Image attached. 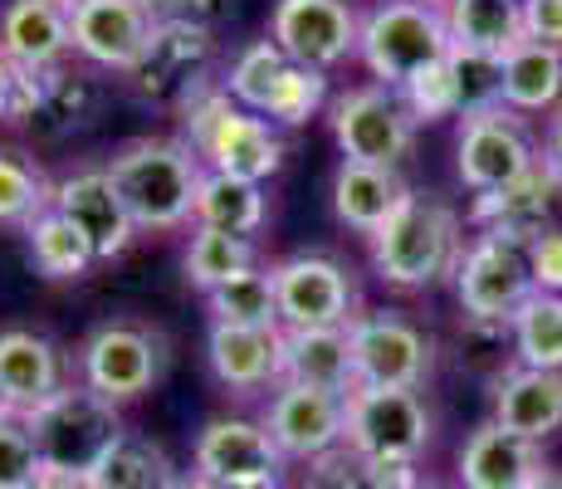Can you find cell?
<instances>
[{
    "label": "cell",
    "instance_id": "obj_21",
    "mask_svg": "<svg viewBox=\"0 0 562 489\" xmlns=\"http://www.w3.org/2000/svg\"><path fill=\"white\" fill-rule=\"evenodd\" d=\"M553 196H558V181L548 177L543 167H533L528 177L509 181V187L474 196L470 221L480 225V235H504V241L533 245L538 235L548 231V211H553Z\"/></svg>",
    "mask_w": 562,
    "mask_h": 489
},
{
    "label": "cell",
    "instance_id": "obj_54",
    "mask_svg": "<svg viewBox=\"0 0 562 489\" xmlns=\"http://www.w3.org/2000/svg\"><path fill=\"white\" fill-rule=\"evenodd\" d=\"M518 5H524V0H518Z\"/></svg>",
    "mask_w": 562,
    "mask_h": 489
},
{
    "label": "cell",
    "instance_id": "obj_17",
    "mask_svg": "<svg viewBox=\"0 0 562 489\" xmlns=\"http://www.w3.org/2000/svg\"><path fill=\"white\" fill-rule=\"evenodd\" d=\"M69 387V363L59 343L35 329H5L0 333V407L5 416H35Z\"/></svg>",
    "mask_w": 562,
    "mask_h": 489
},
{
    "label": "cell",
    "instance_id": "obj_7",
    "mask_svg": "<svg viewBox=\"0 0 562 489\" xmlns=\"http://www.w3.org/2000/svg\"><path fill=\"white\" fill-rule=\"evenodd\" d=\"M333 143L342 147V162H372V167H402L416 147V118H411L402 89L386 84H358L338 93L328 108Z\"/></svg>",
    "mask_w": 562,
    "mask_h": 489
},
{
    "label": "cell",
    "instance_id": "obj_39",
    "mask_svg": "<svg viewBox=\"0 0 562 489\" xmlns=\"http://www.w3.org/2000/svg\"><path fill=\"white\" fill-rule=\"evenodd\" d=\"M402 98H406V108H411V118H416V123L460 118V89H456V74H450V59L430 64V69L416 74V79H406Z\"/></svg>",
    "mask_w": 562,
    "mask_h": 489
},
{
    "label": "cell",
    "instance_id": "obj_12",
    "mask_svg": "<svg viewBox=\"0 0 562 489\" xmlns=\"http://www.w3.org/2000/svg\"><path fill=\"white\" fill-rule=\"evenodd\" d=\"M269 40L294 64L328 74L358 54L362 15L352 10V0H274Z\"/></svg>",
    "mask_w": 562,
    "mask_h": 489
},
{
    "label": "cell",
    "instance_id": "obj_16",
    "mask_svg": "<svg viewBox=\"0 0 562 489\" xmlns=\"http://www.w3.org/2000/svg\"><path fill=\"white\" fill-rule=\"evenodd\" d=\"M54 205L89 235L99 259H117L137 241V221H133V211H127L108 162H83L69 177L54 181Z\"/></svg>",
    "mask_w": 562,
    "mask_h": 489
},
{
    "label": "cell",
    "instance_id": "obj_52",
    "mask_svg": "<svg viewBox=\"0 0 562 489\" xmlns=\"http://www.w3.org/2000/svg\"><path fill=\"white\" fill-rule=\"evenodd\" d=\"M416 5H436V0H416Z\"/></svg>",
    "mask_w": 562,
    "mask_h": 489
},
{
    "label": "cell",
    "instance_id": "obj_40",
    "mask_svg": "<svg viewBox=\"0 0 562 489\" xmlns=\"http://www.w3.org/2000/svg\"><path fill=\"white\" fill-rule=\"evenodd\" d=\"M45 475V455L20 416H0V489H35Z\"/></svg>",
    "mask_w": 562,
    "mask_h": 489
},
{
    "label": "cell",
    "instance_id": "obj_5",
    "mask_svg": "<svg viewBox=\"0 0 562 489\" xmlns=\"http://www.w3.org/2000/svg\"><path fill=\"white\" fill-rule=\"evenodd\" d=\"M25 426L35 436L40 455H45V470H74V475H89L127 436L113 401L83 382H69L49 407L25 416Z\"/></svg>",
    "mask_w": 562,
    "mask_h": 489
},
{
    "label": "cell",
    "instance_id": "obj_26",
    "mask_svg": "<svg viewBox=\"0 0 562 489\" xmlns=\"http://www.w3.org/2000/svg\"><path fill=\"white\" fill-rule=\"evenodd\" d=\"M211 30L205 25H191V20H161L157 25V40H153V54L137 74H147V84H171L177 89V103L187 98L191 89H201L205 79V59H211Z\"/></svg>",
    "mask_w": 562,
    "mask_h": 489
},
{
    "label": "cell",
    "instance_id": "obj_33",
    "mask_svg": "<svg viewBox=\"0 0 562 489\" xmlns=\"http://www.w3.org/2000/svg\"><path fill=\"white\" fill-rule=\"evenodd\" d=\"M205 309H211V323H231V329H265L279 333V293H274V269H245L240 279L205 293Z\"/></svg>",
    "mask_w": 562,
    "mask_h": 489
},
{
    "label": "cell",
    "instance_id": "obj_27",
    "mask_svg": "<svg viewBox=\"0 0 562 489\" xmlns=\"http://www.w3.org/2000/svg\"><path fill=\"white\" fill-rule=\"evenodd\" d=\"M25 249H30V265H35L45 279H54V285L83 279L93 265H99V249H93V241L59 211V205L40 211L35 221L25 225Z\"/></svg>",
    "mask_w": 562,
    "mask_h": 489
},
{
    "label": "cell",
    "instance_id": "obj_25",
    "mask_svg": "<svg viewBox=\"0 0 562 489\" xmlns=\"http://www.w3.org/2000/svg\"><path fill=\"white\" fill-rule=\"evenodd\" d=\"M494 421L518 431L524 441L543 445L562 431V373H538V367H514L499 377L494 391Z\"/></svg>",
    "mask_w": 562,
    "mask_h": 489
},
{
    "label": "cell",
    "instance_id": "obj_30",
    "mask_svg": "<svg viewBox=\"0 0 562 489\" xmlns=\"http://www.w3.org/2000/svg\"><path fill=\"white\" fill-rule=\"evenodd\" d=\"M562 98V49L524 40L504 54V108L514 113H543Z\"/></svg>",
    "mask_w": 562,
    "mask_h": 489
},
{
    "label": "cell",
    "instance_id": "obj_18",
    "mask_svg": "<svg viewBox=\"0 0 562 489\" xmlns=\"http://www.w3.org/2000/svg\"><path fill=\"white\" fill-rule=\"evenodd\" d=\"M196 475L215 485H245V480H265V475H279L284 470V455L279 445L269 441V431L259 421H245V416H211L196 436Z\"/></svg>",
    "mask_w": 562,
    "mask_h": 489
},
{
    "label": "cell",
    "instance_id": "obj_22",
    "mask_svg": "<svg viewBox=\"0 0 562 489\" xmlns=\"http://www.w3.org/2000/svg\"><path fill=\"white\" fill-rule=\"evenodd\" d=\"M279 367H284V382L318 387L333 397H348L358 387L348 329H284L279 333Z\"/></svg>",
    "mask_w": 562,
    "mask_h": 489
},
{
    "label": "cell",
    "instance_id": "obj_8",
    "mask_svg": "<svg viewBox=\"0 0 562 489\" xmlns=\"http://www.w3.org/2000/svg\"><path fill=\"white\" fill-rule=\"evenodd\" d=\"M538 293L533 259L524 241L504 235H474V245L460 255L456 269V299L470 319L480 323H514L518 309Z\"/></svg>",
    "mask_w": 562,
    "mask_h": 489
},
{
    "label": "cell",
    "instance_id": "obj_31",
    "mask_svg": "<svg viewBox=\"0 0 562 489\" xmlns=\"http://www.w3.org/2000/svg\"><path fill=\"white\" fill-rule=\"evenodd\" d=\"M177 480L181 475L171 465V455L157 441L133 436V431L89 470L93 489H177Z\"/></svg>",
    "mask_w": 562,
    "mask_h": 489
},
{
    "label": "cell",
    "instance_id": "obj_45",
    "mask_svg": "<svg viewBox=\"0 0 562 489\" xmlns=\"http://www.w3.org/2000/svg\"><path fill=\"white\" fill-rule=\"evenodd\" d=\"M15 108H20V74L0 54V123H15Z\"/></svg>",
    "mask_w": 562,
    "mask_h": 489
},
{
    "label": "cell",
    "instance_id": "obj_11",
    "mask_svg": "<svg viewBox=\"0 0 562 489\" xmlns=\"http://www.w3.org/2000/svg\"><path fill=\"white\" fill-rule=\"evenodd\" d=\"M538 167V147L528 133L524 113L514 108H490V113H474L460 123V143H456V171L474 196L499 191L509 181L528 177Z\"/></svg>",
    "mask_w": 562,
    "mask_h": 489
},
{
    "label": "cell",
    "instance_id": "obj_3",
    "mask_svg": "<svg viewBox=\"0 0 562 489\" xmlns=\"http://www.w3.org/2000/svg\"><path fill=\"white\" fill-rule=\"evenodd\" d=\"M460 215L436 196L411 191L372 235V265L392 289H430L460 269Z\"/></svg>",
    "mask_w": 562,
    "mask_h": 489
},
{
    "label": "cell",
    "instance_id": "obj_14",
    "mask_svg": "<svg viewBox=\"0 0 562 489\" xmlns=\"http://www.w3.org/2000/svg\"><path fill=\"white\" fill-rule=\"evenodd\" d=\"M64 5L74 25V54L123 74H137L147 64L161 20L143 0H64Z\"/></svg>",
    "mask_w": 562,
    "mask_h": 489
},
{
    "label": "cell",
    "instance_id": "obj_43",
    "mask_svg": "<svg viewBox=\"0 0 562 489\" xmlns=\"http://www.w3.org/2000/svg\"><path fill=\"white\" fill-rule=\"evenodd\" d=\"M524 30L538 45L562 49V0H524Z\"/></svg>",
    "mask_w": 562,
    "mask_h": 489
},
{
    "label": "cell",
    "instance_id": "obj_2",
    "mask_svg": "<svg viewBox=\"0 0 562 489\" xmlns=\"http://www.w3.org/2000/svg\"><path fill=\"white\" fill-rule=\"evenodd\" d=\"M108 171H113L137 231H181V225H191L205 167L187 147V137H133L108 157Z\"/></svg>",
    "mask_w": 562,
    "mask_h": 489
},
{
    "label": "cell",
    "instance_id": "obj_23",
    "mask_svg": "<svg viewBox=\"0 0 562 489\" xmlns=\"http://www.w3.org/2000/svg\"><path fill=\"white\" fill-rule=\"evenodd\" d=\"M279 333L211 323V333H205V363H211L215 382L231 387V391L279 387L284 382V367H279Z\"/></svg>",
    "mask_w": 562,
    "mask_h": 489
},
{
    "label": "cell",
    "instance_id": "obj_29",
    "mask_svg": "<svg viewBox=\"0 0 562 489\" xmlns=\"http://www.w3.org/2000/svg\"><path fill=\"white\" fill-rule=\"evenodd\" d=\"M196 225L211 231H231V235H259V225L269 221V196L259 181L245 177H225V171H205L201 191H196Z\"/></svg>",
    "mask_w": 562,
    "mask_h": 489
},
{
    "label": "cell",
    "instance_id": "obj_9",
    "mask_svg": "<svg viewBox=\"0 0 562 489\" xmlns=\"http://www.w3.org/2000/svg\"><path fill=\"white\" fill-rule=\"evenodd\" d=\"M274 293L284 329H352L358 319V279L342 259L323 249H299L279 259Z\"/></svg>",
    "mask_w": 562,
    "mask_h": 489
},
{
    "label": "cell",
    "instance_id": "obj_38",
    "mask_svg": "<svg viewBox=\"0 0 562 489\" xmlns=\"http://www.w3.org/2000/svg\"><path fill=\"white\" fill-rule=\"evenodd\" d=\"M323 103H328V74L304 69V64H289V74L279 79V89H274V98H269V108H265V123L304 127Z\"/></svg>",
    "mask_w": 562,
    "mask_h": 489
},
{
    "label": "cell",
    "instance_id": "obj_41",
    "mask_svg": "<svg viewBox=\"0 0 562 489\" xmlns=\"http://www.w3.org/2000/svg\"><path fill=\"white\" fill-rule=\"evenodd\" d=\"M304 489H382V480H376V465L367 455H358L352 445H338V451L308 460Z\"/></svg>",
    "mask_w": 562,
    "mask_h": 489
},
{
    "label": "cell",
    "instance_id": "obj_37",
    "mask_svg": "<svg viewBox=\"0 0 562 489\" xmlns=\"http://www.w3.org/2000/svg\"><path fill=\"white\" fill-rule=\"evenodd\" d=\"M450 74H456L460 89V118L490 113V108L504 103V59L480 49H450Z\"/></svg>",
    "mask_w": 562,
    "mask_h": 489
},
{
    "label": "cell",
    "instance_id": "obj_6",
    "mask_svg": "<svg viewBox=\"0 0 562 489\" xmlns=\"http://www.w3.org/2000/svg\"><path fill=\"white\" fill-rule=\"evenodd\" d=\"M83 387H93L113 407L147 397L167 373V338L137 319H108L79 347Z\"/></svg>",
    "mask_w": 562,
    "mask_h": 489
},
{
    "label": "cell",
    "instance_id": "obj_50",
    "mask_svg": "<svg viewBox=\"0 0 562 489\" xmlns=\"http://www.w3.org/2000/svg\"><path fill=\"white\" fill-rule=\"evenodd\" d=\"M528 489H562V470H543Z\"/></svg>",
    "mask_w": 562,
    "mask_h": 489
},
{
    "label": "cell",
    "instance_id": "obj_34",
    "mask_svg": "<svg viewBox=\"0 0 562 489\" xmlns=\"http://www.w3.org/2000/svg\"><path fill=\"white\" fill-rule=\"evenodd\" d=\"M289 54L274 45V40H255V45H245L240 54L231 59V69H225V79H221V89L235 98L240 108H250L255 118H265V108H269V98H274L279 89V79L289 74Z\"/></svg>",
    "mask_w": 562,
    "mask_h": 489
},
{
    "label": "cell",
    "instance_id": "obj_1",
    "mask_svg": "<svg viewBox=\"0 0 562 489\" xmlns=\"http://www.w3.org/2000/svg\"><path fill=\"white\" fill-rule=\"evenodd\" d=\"M181 137L201 157L205 171H225V177H245L265 187L279 167H284V137L274 123L255 118L221 89V79L201 84L181 98Z\"/></svg>",
    "mask_w": 562,
    "mask_h": 489
},
{
    "label": "cell",
    "instance_id": "obj_46",
    "mask_svg": "<svg viewBox=\"0 0 562 489\" xmlns=\"http://www.w3.org/2000/svg\"><path fill=\"white\" fill-rule=\"evenodd\" d=\"M35 489H93L89 475H74V470H45L35 480Z\"/></svg>",
    "mask_w": 562,
    "mask_h": 489
},
{
    "label": "cell",
    "instance_id": "obj_10",
    "mask_svg": "<svg viewBox=\"0 0 562 489\" xmlns=\"http://www.w3.org/2000/svg\"><path fill=\"white\" fill-rule=\"evenodd\" d=\"M348 343H352V367H358V387L416 391L430 377V363H436V343L392 309L358 313L348 329Z\"/></svg>",
    "mask_w": 562,
    "mask_h": 489
},
{
    "label": "cell",
    "instance_id": "obj_44",
    "mask_svg": "<svg viewBox=\"0 0 562 489\" xmlns=\"http://www.w3.org/2000/svg\"><path fill=\"white\" fill-rule=\"evenodd\" d=\"M538 167L548 171V177L558 181V191H562V108L553 118H548V133H543V152H538Z\"/></svg>",
    "mask_w": 562,
    "mask_h": 489
},
{
    "label": "cell",
    "instance_id": "obj_35",
    "mask_svg": "<svg viewBox=\"0 0 562 489\" xmlns=\"http://www.w3.org/2000/svg\"><path fill=\"white\" fill-rule=\"evenodd\" d=\"M509 329L518 347V367L562 373V299L558 293H533Z\"/></svg>",
    "mask_w": 562,
    "mask_h": 489
},
{
    "label": "cell",
    "instance_id": "obj_47",
    "mask_svg": "<svg viewBox=\"0 0 562 489\" xmlns=\"http://www.w3.org/2000/svg\"><path fill=\"white\" fill-rule=\"evenodd\" d=\"M147 10H153L157 20H171V15H181V5H187V0H143Z\"/></svg>",
    "mask_w": 562,
    "mask_h": 489
},
{
    "label": "cell",
    "instance_id": "obj_32",
    "mask_svg": "<svg viewBox=\"0 0 562 489\" xmlns=\"http://www.w3.org/2000/svg\"><path fill=\"white\" fill-rule=\"evenodd\" d=\"M181 269L201 293L231 285L245 269H259V245L250 235H231V231H211V225H196L187 241V255H181Z\"/></svg>",
    "mask_w": 562,
    "mask_h": 489
},
{
    "label": "cell",
    "instance_id": "obj_49",
    "mask_svg": "<svg viewBox=\"0 0 562 489\" xmlns=\"http://www.w3.org/2000/svg\"><path fill=\"white\" fill-rule=\"evenodd\" d=\"M231 489H289L279 475H265V480H245V485H231Z\"/></svg>",
    "mask_w": 562,
    "mask_h": 489
},
{
    "label": "cell",
    "instance_id": "obj_28",
    "mask_svg": "<svg viewBox=\"0 0 562 489\" xmlns=\"http://www.w3.org/2000/svg\"><path fill=\"white\" fill-rule=\"evenodd\" d=\"M446 25L460 49H480L504 59L528 40L518 0H446Z\"/></svg>",
    "mask_w": 562,
    "mask_h": 489
},
{
    "label": "cell",
    "instance_id": "obj_42",
    "mask_svg": "<svg viewBox=\"0 0 562 489\" xmlns=\"http://www.w3.org/2000/svg\"><path fill=\"white\" fill-rule=\"evenodd\" d=\"M528 259H533V285L538 293H558L562 299V231H543L533 245H528Z\"/></svg>",
    "mask_w": 562,
    "mask_h": 489
},
{
    "label": "cell",
    "instance_id": "obj_20",
    "mask_svg": "<svg viewBox=\"0 0 562 489\" xmlns=\"http://www.w3.org/2000/svg\"><path fill=\"white\" fill-rule=\"evenodd\" d=\"M543 451L533 441H524L518 431L484 421L470 431V441L460 445V485L464 489H528L543 475Z\"/></svg>",
    "mask_w": 562,
    "mask_h": 489
},
{
    "label": "cell",
    "instance_id": "obj_19",
    "mask_svg": "<svg viewBox=\"0 0 562 489\" xmlns=\"http://www.w3.org/2000/svg\"><path fill=\"white\" fill-rule=\"evenodd\" d=\"M74 49L64 0H5L0 5V54L15 74H54Z\"/></svg>",
    "mask_w": 562,
    "mask_h": 489
},
{
    "label": "cell",
    "instance_id": "obj_48",
    "mask_svg": "<svg viewBox=\"0 0 562 489\" xmlns=\"http://www.w3.org/2000/svg\"><path fill=\"white\" fill-rule=\"evenodd\" d=\"M177 489H225V485H215V480H205V475L191 470V475H181L177 480Z\"/></svg>",
    "mask_w": 562,
    "mask_h": 489
},
{
    "label": "cell",
    "instance_id": "obj_4",
    "mask_svg": "<svg viewBox=\"0 0 562 489\" xmlns=\"http://www.w3.org/2000/svg\"><path fill=\"white\" fill-rule=\"evenodd\" d=\"M456 40H450L446 10L440 5H416V0H376L362 15V40L358 59L372 69L376 84L402 89L420 69L450 59Z\"/></svg>",
    "mask_w": 562,
    "mask_h": 489
},
{
    "label": "cell",
    "instance_id": "obj_15",
    "mask_svg": "<svg viewBox=\"0 0 562 489\" xmlns=\"http://www.w3.org/2000/svg\"><path fill=\"white\" fill-rule=\"evenodd\" d=\"M259 426L279 445L284 460H318V455L348 445V397H333L318 387L279 382L269 397V411Z\"/></svg>",
    "mask_w": 562,
    "mask_h": 489
},
{
    "label": "cell",
    "instance_id": "obj_13",
    "mask_svg": "<svg viewBox=\"0 0 562 489\" xmlns=\"http://www.w3.org/2000/svg\"><path fill=\"white\" fill-rule=\"evenodd\" d=\"M348 445L367 460H416L430 445V411L416 391L352 387L348 391Z\"/></svg>",
    "mask_w": 562,
    "mask_h": 489
},
{
    "label": "cell",
    "instance_id": "obj_53",
    "mask_svg": "<svg viewBox=\"0 0 562 489\" xmlns=\"http://www.w3.org/2000/svg\"><path fill=\"white\" fill-rule=\"evenodd\" d=\"M0 416H5V407H0Z\"/></svg>",
    "mask_w": 562,
    "mask_h": 489
},
{
    "label": "cell",
    "instance_id": "obj_24",
    "mask_svg": "<svg viewBox=\"0 0 562 489\" xmlns=\"http://www.w3.org/2000/svg\"><path fill=\"white\" fill-rule=\"evenodd\" d=\"M411 196L396 167H372V162H342L333 171V215H338L348 231H358L372 241L392 211Z\"/></svg>",
    "mask_w": 562,
    "mask_h": 489
},
{
    "label": "cell",
    "instance_id": "obj_36",
    "mask_svg": "<svg viewBox=\"0 0 562 489\" xmlns=\"http://www.w3.org/2000/svg\"><path fill=\"white\" fill-rule=\"evenodd\" d=\"M49 205H54V181L40 171V162L15 147H0V225L25 231Z\"/></svg>",
    "mask_w": 562,
    "mask_h": 489
},
{
    "label": "cell",
    "instance_id": "obj_51",
    "mask_svg": "<svg viewBox=\"0 0 562 489\" xmlns=\"http://www.w3.org/2000/svg\"><path fill=\"white\" fill-rule=\"evenodd\" d=\"M416 489H440V485H426V480H420V485H416Z\"/></svg>",
    "mask_w": 562,
    "mask_h": 489
}]
</instances>
